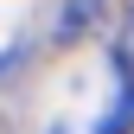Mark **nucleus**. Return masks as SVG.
Returning a JSON list of instances; mask_svg holds the SVG:
<instances>
[{"label": "nucleus", "mask_w": 134, "mask_h": 134, "mask_svg": "<svg viewBox=\"0 0 134 134\" xmlns=\"http://www.w3.org/2000/svg\"><path fill=\"white\" fill-rule=\"evenodd\" d=\"M96 32H109V7L102 0H64L58 7V26H51L58 45H83V38H96Z\"/></svg>", "instance_id": "1"}, {"label": "nucleus", "mask_w": 134, "mask_h": 134, "mask_svg": "<svg viewBox=\"0 0 134 134\" xmlns=\"http://www.w3.org/2000/svg\"><path fill=\"white\" fill-rule=\"evenodd\" d=\"M109 58H115V77H121V83H134V13L115 26V38H109Z\"/></svg>", "instance_id": "2"}, {"label": "nucleus", "mask_w": 134, "mask_h": 134, "mask_svg": "<svg viewBox=\"0 0 134 134\" xmlns=\"http://www.w3.org/2000/svg\"><path fill=\"white\" fill-rule=\"evenodd\" d=\"M96 134H134V83H121V102L102 115V128H96Z\"/></svg>", "instance_id": "3"}]
</instances>
